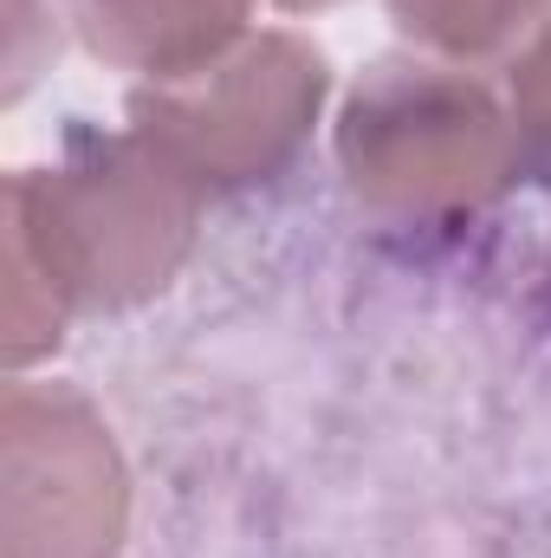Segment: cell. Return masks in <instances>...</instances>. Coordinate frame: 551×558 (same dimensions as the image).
Returning <instances> with one entry per match:
<instances>
[{
  "label": "cell",
  "mask_w": 551,
  "mask_h": 558,
  "mask_svg": "<svg viewBox=\"0 0 551 558\" xmlns=\"http://www.w3.org/2000/svg\"><path fill=\"white\" fill-rule=\"evenodd\" d=\"M403 33L448 59H493L532 26H546L551 0H390Z\"/></svg>",
  "instance_id": "obj_6"
},
{
  "label": "cell",
  "mask_w": 551,
  "mask_h": 558,
  "mask_svg": "<svg viewBox=\"0 0 551 558\" xmlns=\"http://www.w3.org/2000/svg\"><path fill=\"white\" fill-rule=\"evenodd\" d=\"M78 39L143 78H182L234 52L254 0H65Z\"/></svg>",
  "instance_id": "obj_5"
},
{
  "label": "cell",
  "mask_w": 551,
  "mask_h": 558,
  "mask_svg": "<svg viewBox=\"0 0 551 558\" xmlns=\"http://www.w3.org/2000/svg\"><path fill=\"white\" fill-rule=\"evenodd\" d=\"M318 98L325 59L292 33H260L201 72L149 78L131 98V131L156 143L201 195L254 189L292 162Z\"/></svg>",
  "instance_id": "obj_3"
},
{
  "label": "cell",
  "mask_w": 551,
  "mask_h": 558,
  "mask_svg": "<svg viewBox=\"0 0 551 558\" xmlns=\"http://www.w3.org/2000/svg\"><path fill=\"white\" fill-rule=\"evenodd\" d=\"M201 189L149 137H78L7 182V357L52 351L72 312H124L188 260Z\"/></svg>",
  "instance_id": "obj_1"
},
{
  "label": "cell",
  "mask_w": 551,
  "mask_h": 558,
  "mask_svg": "<svg viewBox=\"0 0 551 558\" xmlns=\"http://www.w3.org/2000/svg\"><path fill=\"white\" fill-rule=\"evenodd\" d=\"M338 156L357 208L383 228H461L526 175L513 111L480 78L421 59L370 65L351 92Z\"/></svg>",
  "instance_id": "obj_2"
},
{
  "label": "cell",
  "mask_w": 551,
  "mask_h": 558,
  "mask_svg": "<svg viewBox=\"0 0 551 558\" xmlns=\"http://www.w3.org/2000/svg\"><path fill=\"white\" fill-rule=\"evenodd\" d=\"M7 558H118L124 461L111 428L65 384L7 390Z\"/></svg>",
  "instance_id": "obj_4"
},
{
  "label": "cell",
  "mask_w": 551,
  "mask_h": 558,
  "mask_svg": "<svg viewBox=\"0 0 551 558\" xmlns=\"http://www.w3.org/2000/svg\"><path fill=\"white\" fill-rule=\"evenodd\" d=\"M513 137H519V169L551 189V20L513 65Z\"/></svg>",
  "instance_id": "obj_7"
},
{
  "label": "cell",
  "mask_w": 551,
  "mask_h": 558,
  "mask_svg": "<svg viewBox=\"0 0 551 558\" xmlns=\"http://www.w3.org/2000/svg\"><path fill=\"white\" fill-rule=\"evenodd\" d=\"M279 7H331V0H279Z\"/></svg>",
  "instance_id": "obj_8"
}]
</instances>
